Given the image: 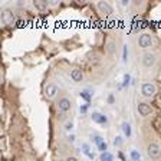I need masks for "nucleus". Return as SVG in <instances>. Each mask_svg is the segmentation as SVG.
<instances>
[{
    "label": "nucleus",
    "mask_w": 161,
    "mask_h": 161,
    "mask_svg": "<svg viewBox=\"0 0 161 161\" xmlns=\"http://www.w3.org/2000/svg\"><path fill=\"white\" fill-rule=\"evenodd\" d=\"M148 155L151 158H160V155H161V148L158 147V144L157 143H151L148 145Z\"/></svg>",
    "instance_id": "f257e3e1"
},
{
    "label": "nucleus",
    "mask_w": 161,
    "mask_h": 161,
    "mask_svg": "<svg viewBox=\"0 0 161 161\" xmlns=\"http://www.w3.org/2000/svg\"><path fill=\"white\" fill-rule=\"evenodd\" d=\"M138 43H139V46H141V48H150L152 45V39H151V36H150V35L144 33V35H141V36H139Z\"/></svg>",
    "instance_id": "f03ea898"
},
{
    "label": "nucleus",
    "mask_w": 161,
    "mask_h": 161,
    "mask_svg": "<svg viewBox=\"0 0 161 161\" xmlns=\"http://www.w3.org/2000/svg\"><path fill=\"white\" fill-rule=\"evenodd\" d=\"M58 108L61 112H68L71 109V99L69 98H62L58 104Z\"/></svg>",
    "instance_id": "7ed1b4c3"
},
{
    "label": "nucleus",
    "mask_w": 161,
    "mask_h": 161,
    "mask_svg": "<svg viewBox=\"0 0 161 161\" xmlns=\"http://www.w3.org/2000/svg\"><path fill=\"white\" fill-rule=\"evenodd\" d=\"M141 91H143V95L144 96L150 98V96H152L155 93V86L152 84H144L143 88H141Z\"/></svg>",
    "instance_id": "20e7f679"
},
{
    "label": "nucleus",
    "mask_w": 161,
    "mask_h": 161,
    "mask_svg": "<svg viewBox=\"0 0 161 161\" xmlns=\"http://www.w3.org/2000/svg\"><path fill=\"white\" fill-rule=\"evenodd\" d=\"M143 63H144V66H147V68H151V66L155 63V56L152 55V53H144Z\"/></svg>",
    "instance_id": "39448f33"
},
{
    "label": "nucleus",
    "mask_w": 161,
    "mask_h": 161,
    "mask_svg": "<svg viewBox=\"0 0 161 161\" xmlns=\"http://www.w3.org/2000/svg\"><path fill=\"white\" fill-rule=\"evenodd\" d=\"M58 93V86H56L55 84H50L46 86V91H45V95H46V98L52 99L55 98V95Z\"/></svg>",
    "instance_id": "423d86ee"
},
{
    "label": "nucleus",
    "mask_w": 161,
    "mask_h": 161,
    "mask_svg": "<svg viewBox=\"0 0 161 161\" xmlns=\"http://www.w3.org/2000/svg\"><path fill=\"white\" fill-rule=\"evenodd\" d=\"M138 112L143 115V117H147V115L151 114V106L145 102H139L138 104Z\"/></svg>",
    "instance_id": "0eeeda50"
},
{
    "label": "nucleus",
    "mask_w": 161,
    "mask_h": 161,
    "mask_svg": "<svg viewBox=\"0 0 161 161\" xmlns=\"http://www.w3.org/2000/svg\"><path fill=\"white\" fill-rule=\"evenodd\" d=\"M98 9H99V12L102 13V15H111V13H112V7L109 6L106 2H99V3H98Z\"/></svg>",
    "instance_id": "6e6552de"
},
{
    "label": "nucleus",
    "mask_w": 161,
    "mask_h": 161,
    "mask_svg": "<svg viewBox=\"0 0 161 161\" xmlns=\"http://www.w3.org/2000/svg\"><path fill=\"white\" fill-rule=\"evenodd\" d=\"M92 119L95 121V122H98V124H101V125H104V124L108 122V118H106L105 115L99 114V112H93V114H92Z\"/></svg>",
    "instance_id": "1a4fd4ad"
},
{
    "label": "nucleus",
    "mask_w": 161,
    "mask_h": 161,
    "mask_svg": "<svg viewBox=\"0 0 161 161\" xmlns=\"http://www.w3.org/2000/svg\"><path fill=\"white\" fill-rule=\"evenodd\" d=\"M2 19H3V22L6 23V25H9V23H12L13 20H15V16H13V13L10 12V10H4Z\"/></svg>",
    "instance_id": "9d476101"
},
{
    "label": "nucleus",
    "mask_w": 161,
    "mask_h": 161,
    "mask_svg": "<svg viewBox=\"0 0 161 161\" xmlns=\"http://www.w3.org/2000/svg\"><path fill=\"white\" fill-rule=\"evenodd\" d=\"M71 78L75 81V82H81V81L84 79V75H82V71H79V69H73V71L71 72Z\"/></svg>",
    "instance_id": "9b49d317"
},
{
    "label": "nucleus",
    "mask_w": 161,
    "mask_h": 161,
    "mask_svg": "<svg viewBox=\"0 0 161 161\" xmlns=\"http://www.w3.org/2000/svg\"><path fill=\"white\" fill-rule=\"evenodd\" d=\"M35 7H36L37 10H40V12H45V10L48 9V3L46 2H40V0H37V2H35Z\"/></svg>",
    "instance_id": "f8f14e48"
},
{
    "label": "nucleus",
    "mask_w": 161,
    "mask_h": 161,
    "mask_svg": "<svg viewBox=\"0 0 161 161\" xmlns=\"http://www.w3.org/2000/svg\"><path fill=\"white\" fill-rule=\"evenodd\" d=\"M121 128H122V131H124V134H125V137H131V125L128 124V122H122L121 124Z\"/></svg>",
    "instance_id": "ddd939ff"
},
{
    "label": "nucleus",
    "mask_w": 161,
    "mask_h": 161,
    "mask_svg": "<svg viewBox=\"0 0 161 161\" xmlns=\"http://www.w3.org/2000/svg\"><path fill=\"white\" fill-rule=\"evenodd\" d=\"M82 150H84V154L86 155V157H89L91 160H93V154L91 152L89 145H88V144H82Z\"/></svg>",
    "instance_id": "4468645a"
},
{
    "label": "nucleus",
    "mask_w": 161,
    "mask_h": 161,
    "mask_svg": "<svg viewBox=\"0 0 161 161\" xmlns=\"http://www.w3.org/2000/svg\"><path fill=\"white\" fill-rule=\"evenodd\" d=\"M101 161H114V157H112L111 152H102L101 154Z\"/></svg>",
    "instance_id": "2eb2a0df"
},
{
    "label": "nucleus",
    "mask_w": 161,
    "mask_h": 161,
    "mask_svg": "<svg viewBox=\"0 0 161 161\" xmlns=\"http://www.w3.org/2000/svg\"><path fill=\"white\" fill-rule=\"evenodd\" d=\"M92 139H93V143H95L96 145H99L101 143H104V141H105V139H104L101 135H98V134H95V135H92Z\"/></svg>",
    "instance_id": "dca6fc26"
},
{
    "label": "nucleus",
    "mask_w": 161,
    "mask_h": 161,
    "mask_svg": "<svg viewBox=\"0 0 161 161\" xmlns=\"http://www.w3.org/2000/svg\"><path fill=\"white\" fill-rule=\"evenodd\" d=\"M81 96H82V98H84L85 101H86V104L91 101V93L88 92V91H82V92H81Z\"/></svg>",
    "instance_id": "f3484780"
},
{
    "label": "nucleus",
    "mask_w": 161,
    "mask_h": 161,
    "mask_svg": "<svg viewBox=\"0 0 161 161\" xmlns=\"http://www.w3.org/2000/svg\"><path fill=\"white\" fill-rule=\"evenodd\" d=\"M127 50H128V46L127 45H124V48H122V62H127L128 61V56H127Z\"/></svg>",
    "instance_id": "a211bd4d"
},
{
    "label": "nucleus",
    "mask_w": 161,
    "mask_h": 161,
    "mask_svg": "<svg viewBox=\"0 0 161 161\" xmlns=\"http://www.w3.org/2000/svg\"><path fill=\"white\" fill-rule=\"evenodd\" d=\"M131 158H132L134 161H138V160H141V158H139V152L137 151V150H132V151H131Z\"/></svg>",
    "instance_id": "6ab92c4d"
},
{
    "label": "nucleus",
    "mask_w": 161,
    "mask_h": 161,
    "mask_svg": "<svg viewBox=\"0 0 161 161\" xmlns=\"http://www.w3.org/2000/svg\"><path fill=\"white\" fill-rule=\"evenodd\" d=\"M98 150H99V151H102V152H106V150H108V144H106L105 141H104V143H101L98 145Z\"/></svg>",
    "instance_id": "aec40b11"
},
{
    "label": "nucleus",
    "mask_w": 161,
    "mask_h": 161,
    "mask_svg": "<svg viewBox=\"0 0 161 161\" xmlns=\"http://www.w3.org/2000/svg\"><path fill=\"white\" fill-rule=\"evenodd\" d=\"M114 145H115V147L122 145V137H119V135L115 137V139H114Z\"/></svg>",
    "instance_id": "412c9836"
},
{
    "label": "nucleus",
    "mask_w": 161,
    "mask_h": 161,
    "mask_svg": "<svg viewBox=\"0 0 161 161\" xmlns=\"http://www.w3.org/2000/svg\"><path fill=\"white\" fill-rule=\"evenodd\" d=\"M130 81H131V76L128 73L124 75V84H122V86H127L128 84H130Z\"/></svg>",
    "instance_id": "4be33fe9"
},
{
    "label": "nucleus",
    "mask_w": 161,
    "mask_h": 161,
    "mask_svg": "<svg viewBox=\"0 0 161 161\" xmlns=\"http://www.w3.org/2000/svg\"><path fill=\"white\" fill-rule=\"evenodd\" d=\"M88 106H89V104H84V105H81V108H79L81 114H86V111H88Z\"/></svg>",
    "instance_id": "5701e85b"
},
{
    "label": "nucleus",
    "mask_w": 161,
    "mask_h": 161,
    "mask_svg": "<svg viewBox=\"0 0 161 161\" xmlns=\"http://www.w3.org/2000/svg\"><path fill=\"white\" fill-rule=\"evenodd\" d=\"M114 101H115V98H114V95L111 93V95L108 96V102H109V104H114Z\"/></svg>",
    "instance_id": "b1692460"
},
{
    "label": "nucleus",
    "mask_w": 161,
    "mask_h": 161,
    "mask_svg": "<svg viewBox=\"0 0 161 161\" xmlns=\"http://www.w3.org/2000/svg\"><path fill=\"white\" fill-rule=\"evenodd\" d=\"M72 127H73L72 122H68V124H66V130H72Z\"/></svg>",
    "instance_id": "393cba45"
},
{
    "label": "nucleus",
    "mask_w": 161,
    "mask_h": 161,
    "mask_svg": "<svg viewBox=\"0 0 161 161\" xmlns=\"http://www.w3.org/2000/svg\"><path fill=\"white\" fill-rule=\"evenodd\" d=\"M121 4H122V6H127V4H128V0H121Z\"/></svg>",
    "instance_id": "a878e982"
},
{
    "label": "nucleus",
    "mask_w": 161,
    "mask_h": 161,
    "mask_svg": "<svg viewBox=\"0 0 161 161\" xmlns=\"http://www.w3.org/2000/svg\"><path fill=\"white\" fill-rule=\"evenodd\" d=\"M66 161H78V160H76V158H75V157H69V158H68V160H66Z\"/></svg>",
    "instance_id": "bb28decb"
},
{
    "label": "nucleus",
    "mask_w": 161,
    "mask_h": 161,
    "mask_svg": "<svg viewBox=\"0 0 161 161\" xmlns=\"http://www.w3.org/2000/svg\"><path fill=\"white\" fill-rule=\"evenodd\" d=\"M138 161H141V160H138Z\"/></svg>",
    "instance_id": "cd10ccee"
}]
</instances>
